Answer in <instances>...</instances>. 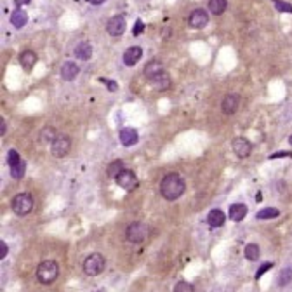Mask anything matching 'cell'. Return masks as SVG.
<instances>
[{
  "instance_id": "37",
  "label": "cell",
  "mask_w": 292,
  "mask_h": 292,
  "mask_svg": "<svg viewBox=\"0 0 292 292\" xmlns=\"http://www.w3.org/2000/svg\"><path fill=\"white\" fill-rule=\"evenodd\" d=\"M32 0H14V5L16 7H23V5H28Z\"/></svg>"
},
{
  "instance_id": "9",
  "label": "cell",
  "mask_w": 292,
  "mask_h": 292,
  "mask_svg": "<svg viewBox=\"0 0 292 292\" xmlns=\"http://www.w3.org/2000/svg\"><path fill=\"white\" fill-rule=\"evenodd\" d=\"M106 32H108V35H112V37H120V35H124L125 17L122 16V14L113 16L112 19L108 21V25H106Z\"/></svg>"
},
{
  "instance_id": "12",
  "label": "cell",
  "mask_w": 292,
  "mask_h": 292,
  "mask_svg": "<svg viewBox=\"0 0 292 292\" xmlns=\"http://www.w3.org/2000/svg\"><path fill=\"white\" fill-rule=\"evenodd\" d=\"M143 56V49L139 46H132L124 52V65L125 66H134L136 63L141 59Z\"/></svg>"
},
{
  "instance_id": "40",
  "label": "cell",
  "mask_w": 292,
  "mask_h": 292,
  "mask_svg": "<svg viewBox=\"0 0 292 292\" xmlns=\"http://www.w3.org/2000/svg\"><path fill=\"white\" fill-rule=\"evenodd\" d=\"M289 145L292 146V136H291V138H289Z\"/></svg>"
},
{
  "instance_id": "15",
  "label": "cell",
  "mask_w": 292,
  "mask_h": 292,
  "mask_svg": "<svg viewBox=\"0 0 292 292\" xmlns=\"http://www.w3.org/2000/svg\"><path fill=\"white\" fill-rule=\"evenodd\" d=\"M79 71H80V68H79V65L77 63H73V61H66L65 65L61 66V77L65 80H75L77 79V75H79Z\"/></svg>"
},
{
  "instance_id": "19",
  "label": "cell",
  "mask_w": 292,
  "mask_h": 292,
  "mask_svg": "<svg viewBox=\"0 0 292 292\" xmlns=\"http://www.w3.org/2000/svg\"><path fill=\"white\" fill-rule=\"evenodd\" d=\"M58 136H59L58 130H56L54 127L47 125V127H44V129L40 130V136H38V139H40V143H44V145H52V141H54Z\"/></svg>"
},
{
  "instance_id": "22",
  "label": "cell",
  "mask_w": 292,
  "mask_h": 292,
  "mask_svg": "<svg viewBox=\"0 0 292 292\" xmlns=\"http://www.w3.org/2000/svg\"><path fill=\"white\" fill-rule=\"evenodd\" d=\"M233 221H242L243 217L247 216V205L243 204H233L231 207H229V214H228Z\"/></svg>"
},
{
  "instance_id": "27",
  "label": "cell",
  "mask_w": 292,
  "mask_h": 292,
  "mask_svg": "<svg viewBox=\"0 0 292 292\" xmlns=\"http://www.w3.org/2000/svg\"><path fill=\"white\" fill-rule=\"evenodd\" d=\"M259 247L256 245V243H249V245L245 247V258L249 259V261H258L259 259Z\"/></svg>"
},
{
  "instance_id": "21",
  "label": "cell",
  "mask_w": 292,
  "mask_h": 292,
  "mask_svg": "<svg viewBox=\"0 0 292 292\" xmlns=\"http://www.w3.org/2000/svg\"><path fill=\"white\" fill-rule=\"evenodd\" d=\"M75 56L79 59H82V61H87V59H91L92 46L89 44V42H80L79 46L75 47Z\"/></svg>"
},
{
  "instance_id": "23",
  "label": "cell",
  "mask_w": 292,
  "mask_h": 292,
  "mask_svg": "<svg viewBox=\"0 0 292 292\" xmlns=\"http://www.w3.org/2000/svg\"><path fill=\"white\" fill-rule=\"evenodd\" d=\"M228 7V0H209V11L214 16H221Z\"/></svg>"
},
{
  "instance_id": "4",
  "label": "cell",
  "mask_w": 292,
  "mask_h": 292,
  "mask_svg": "<svg viewBox=\"0 0 292 292\" xmlns=\"http://www.w3.org/2000/svg\"><path fill=\"white\" fill-rule=\"evenodd\" d=\"M13 211L16 216L25 217L33 211V196L30 193H19L13 198Z\"/></svg>"
},
{
  "instance_id": "31",
  "label": "cell",
  "mask_w": 292,
  "mask_h": 292,
  "mask_svg": "<svg viewBox=\"0 0 292 292\" xmlns=\"http://www.w3.org/2000/svg\"><path fill=\"white\" fill-rule=\"evenodd\" d=\"M276 5L278 11H285V13H292V5L291 4H285V2H280V0H273Z\"/></svg>"
},
{
  "instance_id": "2",
  "label": "cell",
  "mask_w": 292,
  "mask_h": 292,
  "mask_svg": "<svg viewBox=\"0 0 292 292\" xmlns=\"http://www.w3.org/2000/svg\"><path fill=\"white\" fill-rule=\"evenodd\" d=\"M58 275H59V266L56 261H52V259L42 261V263L37 266V278H38V282L44 285H50L56 278H58Z\"/></svg>"
},
{
  "instance_id": "10",
  "label": "cell",
  "mask_w": 292,
  "mask_h": 292,
  "mask_svg": "<svg viewBox=\"0 0 292 292\" xmlns=\"http://www.w3.org/2000/svg\"><path fill=\"white\" fill-rule=\"evenodd\" d=\"M207 23H209V14L205 13L204 9H195V11L190 14V17H188V25L196 30L207 26Z\"/></svg>"
},
{
  "instance_id": "14",
  "label": "cell",
  "mask_w": 292,
  "mask_h": 292,
  "mask_svg": "<svg viewBox=\"0 0 292 292\" xmlns=\"http://www.w3.org/2000/svg\"><path fill=\"white\" fill-rule=\"evenodd\" d=\"M162 71H165V70H163L162 63L157 61V59H151V61L145 66V71H143V73H145V77L148 79V82H150L151 79H155L157 75H160Z\"/></svg>"
},
{
  "instance_id": "32",
  "label": "cell",
  "mask_w": 292,
  "mask_h": 292,
  "mask_svg": "<svg viewBox=\"0 0 292 292\" xmlns=\"http://www.w3.org/2000/svg\"><path fill=\"white\" fill-rule=\"evenodd\" d=\"M143 30H145V23H143L141 19H138L136 21V25H134V30H132L134 37H139V35L143 33Z\"/></svg>"
},
{
  "instance_id": "3",
  "label": "cell",
  "mask_w": 292,
  "mask_h": 292,
  "mask_svg": "<svg viewBox=\"0 0 292 292\" xmlns=\"http://www.w3.org/2000/svg\"><path fill=\"white\" fill-rule=\"evenodd\" d=\"M104 266H106L104 256L94 252V254L87 256L85 261H83V273L89 276H97L104 271Z\"/></svg>"
},
{
  "instance_id": "28",
  "label": "cell",
  "mask_w": 292,
  "mask_h": 292,
  "mask_svg": "<svg viewBox=\"0 0 292 292\" xmlns=\"http://www.w3.org/2000/svg\"><path fill=\"white\" fill-rule=\"evenodd\" d=\"M291 280H292V268H285V270H282V273H280V278H278L280 287L287 285Z\"/></svg>"
},
{
  "instance_id": "8",
  "label": "cell",
  "mask_w": 292,
  "mask_h": 292,
  "mask_svg": "<svg viewBox=\"0 0 292 292\" xmlns=\"http://www.w3.org/2000/svg\"><path fill=\"white\" fill-rule=\"evenodd\" d=\"M231 148H233L235 155H237L238 159H247L252 151V143L245 138H235L231 141Z\"/></svg>"
},
{
  "instance_id": "11",
  "label": "cell",
  "mask_w": 292,
  "mask_h": 292,
  "mask_svg": "<svg viewBox=\"0 0 292 292\" xmlns=\"http://www.w3.org/2000/svg\"><path fill=\"white\" fill-rule=\"evenodd\" d=\"M238 106H240V96H238V94H228V96H225V99L221 101V110L225 115H233V113H237Z\"/></svg>"
},
{
  "instance_id": "7",
  "label": "cell",
  "mask_w": 292,
  "mask_h": 292,
  "mask_svg": "<svg viewBox=\"0 0 292 292\" xmlns=\"http://www.w3.org/2000/svg\"><path fill=\"white\" fill-rule=\"evenodd\" d=\"M71 150V139L65 134H59L58 138L52 141L50 145V151L54 155L56 159H63V157H66L68 151Z\"/></svg>"
},
{
  "instance_id": "18",
  "label": "cell",
  "mask_w": 292,
  "mask_h": 292,
  "mask_svg": "<svg viewBox=\"0 0 292 292\" xmlns=\"http://www.w3.org/2000/svg\"><path fill=\"white\" fill-rule=\"evenodd\" d=\"M150 83L153 85V87L159 89V91H165V89H169V85H171V77H169L167 71H162L160 75H157L155 79H151Z\"/></svg>"
},
{
  "instance_id": "1",
  "label": "cell",
  "mask_w": 292,
  "mask_h": 292,
  "mask_svg": "<svg viewBox=\"0 0 292 292\" xmlns=\"http://www.w3.org/2000/svg\"><path fill=\"white\" fill-rule=\"evenodd\" d=\"M184 190H186L184 179L179 174H176V172H171V174L163 176V179L160 181V193H162L163 198L169 202L178 200V198L184 193Z\"/></svg>"
},
{
  "instance_id": "17",
  "label": "cell",
  "mask_w": 292,
  "mask_h": 292,
  "mask_svg": "<svg viewBox=\"0 0 292 292\" xmlns=\"http://www.w3.org/2000/svg\"><path fill=\"white\" fill-rule=\"evenodd\" d=\"M19 63H21V66L25 68L26 71L30 70H33L35 66V63H37V54H35L33 50H23L19 56Z\"/></svg>"
},
{
  "instance_id": "29",
  "label": "cell",
  "mask_w": 292,
  "mask_h": 292,
  "mask_svg": "<svg viewBox=\"0 0 292 292\" xmlns=\"http://www.w3.org/2000/svg\"><path fill=\"white\" fill-rule=\"evenodd\" d=\"M21 157H19V153H17L16 150H9L7 151V163H9V167H14V165H17V163L21 162Z\"/></svg>"
},
{
  "instance_id": "20",
  "label": "cell",
  "mask_w": 292,
  "mask_h": 292,
  "mask_svg": "<svg viewBox=\"0 0 292 292\" xmlns=\"http://www.w3.org/2000/svg\"><path fill=\"white\" fill-rule=\"evenodd\" d=\"M26 21H28V14L23 11V9H16L13 14H11V25L14 28H23L26 25Z\"/></svg>"
},
{
  "instance_id": "35",
  "label": "cell",
  "mask_w": 292,
  "mask_h": 292,
  "mask_svg": "<svg viewBox=\"0 0 292 292\" xmlns=\"http://www.w3.org/2000/svg\"><path fill=\"white\" fill-rule=\"evenodd\" d=\"M101 82H104V83H106V85H108V89H110V91H112V92H115V91H117V89H118V85H117V83H115V82H112V80H104V79H101Z\"/></svg>"
},
{
  "instance_id": "24",
  "label": "cell",
  "mask_w": 292,
  "mask_h": 292,
  "mask_svg": "<svg viewBox=\"0 0 292 292\" xmlns=\"http://www.w3.org/2000/svg\"><path fill=\"white\" fill-rule=\"evenodd\" d=\"M124 169H125V167H124V162H122V160H113V162L108 165V171H106V174H108V178L117 179L118 174H120Z\"/></svg>"
},
{
  "instance_id": "25",
  "label": "cell",
  "mask_w": 292,
  "mask_h": 292,
  "mask_svg": "<svg viewBox=\"0 0 292 292\" xmlns=\"http://www.w3.org/2000/svg\"><path fill=\"white\" fill-rule=\"evenodd\" d=\"M280 216V211L275 207H266L261 209L258 212V219H275V217Z\"/></svg>"
},
{
  "instance_id": "6",
  "label": "cell",
  "mask_w": 292,
  "mask_h": 292,
  "mask_svg": "<svg viewBox=\"0 0 292 292\" xmlns=\"http://www.w3.org/2000/svg\"><path fill=\"white\" fill-rule=\"evenodd\" d=\"M115 181H117L118 186L124 188L125 192H134V190L139 186L138 176L134 174V171H130V169H124V171L118 174V178Z\"/></svg>"
},
{
  "instance_id": "33",
  "label": "cell",
  "mask_w": 292,
  "mask_h": 292,
  "mask_svg": "<svg viewBox=\"0 0 292 292\" xmlns=\"http://www.w3.org/2000/svg\"><path fill=\"white\" fill-rule=\"evenodd\" d=\"M271 266H273V264H271V263L263 264V266H261V268H259V270H258V273H256V278H261V276H263L264 273H266V271L270 270Z\"/></svg>"
},
{
  "instance_id": "36",
  "label": "cell",
  "mask_w": 292,
  "mask_h": 292,
  "mask_svg": "<svg viewBox=\"0 0 292 292\" xmlns=\"http://www.w3.org/2000/svg\"><path fill=\"white\" fill-rule=\"evenodd\" d=\"M5 130H7V125H5V120H4V118H0V136H4Z\"/></svg>"
},
{
  "instance_id": "39",
  "label": "cell",
  "mask_w": 292,
  "mask_h": 292,
  "mask_svg": "<svg viewBox=\"0 0 292 292\" xmlns=\"http://www.w3.org/2000/svg\"><path fill=\"white\" fill-rule=\"evenodd\" d=\"M89 4H92V5H101V4H104L106 0H87Z\"/></svg>"
},
{
  "instance_id": "5",
  "label": "cell",
  "mask_w": 292,
  "mask_h": 292,
  "mask_svg": "<svg viewBox=\"0 0 292 292\" xmlns=\"http://www.w3.org/2000/svg\"><path fill=\"white\" fill-rule=\"evenodd\" d=\"M148 237V226L141 221H134L127 226L125 229V238L130 243H141L145 242V238Z\"/></svg>"
},
{
  "instance_id": "38",
  "label": "cell",
  "mask_w": 292,
  "mask_h": 292,
  "mask_svg": "<svg viewBox=\"0 0 292 292\" xmlns=\"http://www.w3.org/2000/svg\"><path fill=\"white\" fill-rule=\"evenodd\" d=\"M278 157H291V153H285V151H280V153H273L271 159H278Z\"/></svg>"
},
{
  "instance_id": "30",
  "label": "cell",
  "mask_w": 292,
  "mask_h": 292,
  "mask_svg": "<svg viewBox=\"0 0 292 292\" xmlns=\"http://www.w3.org/2000/svg\"><path fill=\"white\" fill-rule=\"evenodd\" d=\"M174 292H193V285L181 280V282H178V284H176Z\"/></svg>"
},
{
  "instance_id": "13",
  "label": "cell",
  "mask_w": 292,
  "mask_h": 292,
  "mask_svg": "<svg viewBox=\"0 0 292 292\" xmlns=\"http://www.w3.org/2000/svg\"><path fill=\"white\" fill-rule=\"evenodd\" d=\"M138 141H139V134L136 129H132V127H124V129L120 130V143L124 146H134Z\"/></svg>"
},
{
  "instance_id": "26",
  "label": "cell",
  "mask_w": 292,
  "mask_h": 292,
  "mask_svg": "<svg viewBox=\"0 0 292 292\" xmlns=\"http://www.w3.org/2000/svg\"><path fill=\"white\" fill-rule=\"evenodd\" d=\"M25 172H26V162L25 160H21L17 165L11 167V176H13L14 179H21V178L25 176Z\"/></svg>"
},
{
  "instance_id": "16",
  "label": "cell",
  "mask_w": 292,
  "mask_h": 292,
  "mask_svg": "<svg viewBox=\"0 0 292 292\" xmlns=\"http://www.w3.org/2000/svg\"><path fill=\"white\" fill-rule=\"evenodd\" d=\"M225 212L223 211H219V209H212L211 212L207 214V223L211 228H221L223 225H225Z\"/></svg>"
},
{
  "instance_id": "34",
  "label": "cell",
  "mask_w": 292,
  "mask_h": 292,
  "mask_svg": "<svg viewBox=\"0 0 292 292\" xmlns=\"http://www.w3.org/2000/svg\"><path fill=\"white\" fill-rule=\"evenodd\" d=\"M7 252H9V247L5 242H0V259H5L7 258Z\"/></svg>"
}]
</instances>
